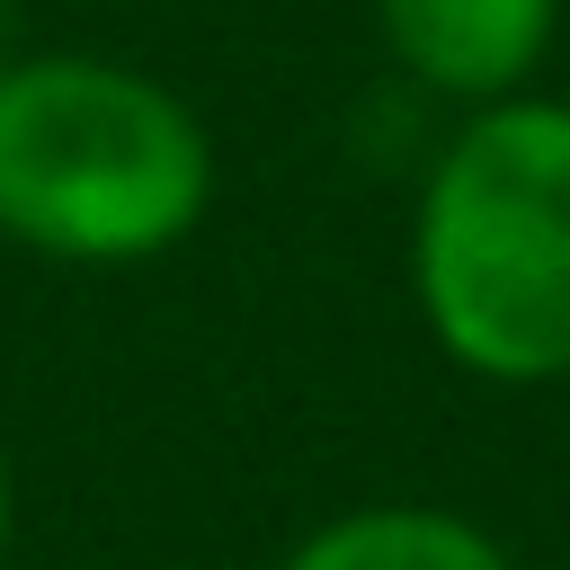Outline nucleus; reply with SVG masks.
I'll return each mask as SVG.
<instances>
[{"label":"nucleus","instance_id":"nucleus-4","mask_svg":"<svg viewBox=\"0 0 570 570\" xmlns=\"http://www.w3.org/2000/svg\"><path fill=\"white\" fill-rule=\"evenodd\" d=\"M276 570H517V561L445 508H356L303 534Z\"/></svg>","mask_w":570,"mask_h":570},{"label":"nucleus","instance_id":"nucleus-6","mask_svg":"<svg viewBox=\"0 0 570 570\" xmlns=\"http://www.w3.org/2000/svg\"><path fill=\"white\" fill-rule=\"evenodd\" d=\"M18 53V0H0V62Z\"/></svg>","mask_w":570,"mask_h":570},{"label":"nucleus","instance_id":"nucleus-3","mask_svg":"<svg viewBox=\"0 0 570 570\" xmlns=\"http://www.w3.org/2000/svg\"><path fill=\"white\" fill-rule=\"evenodd\" d=\"M392 53L410 62V80L445 89V98H499L534 71L543 36H552V0H374Z\"/></svg>","mask_w":570,"mask_h":570},{"label":"nucleus","instance_id":"nucleus-5","mask_svg":"<svg viewBox=\"0 0 570 570\" xmlns=\"http://www.w3.org/2000/svg\"><path fill=\"white\" fill-rule=\"evenodd\" d=\"M18 543V463H9V436H0V561Z\"/></svg>","mask_w":570,"mask_h":570},{"label":"nucleus","instance_id":"nucleus-2","mask_svg":"<svg viewBox=\"0 0 570 570\" xmlns=\"http://www.w3.org/2000/svg\"><path fill=\"white\" fill-rule=\"evenodd\" d=\"M410 267L454 365L570 374V107H481L428 169Z\"/></svg>","mask_w":570,"mask_h":570},{"label":"nucleus","instance_id":"nucleus-1","mask_svg":"<svg viewBox=\"0 0 570 570\" xmlns=\"http://www.w3.org/2000/svg\"><path fill=\"white\" fill-rule=\"evenodd\" d=\"M214 205V142L178 89L107 53L0 62V240L53 267H142Z\"/></svg>","mask_w":570,"mask_h":570}]
</instances>
